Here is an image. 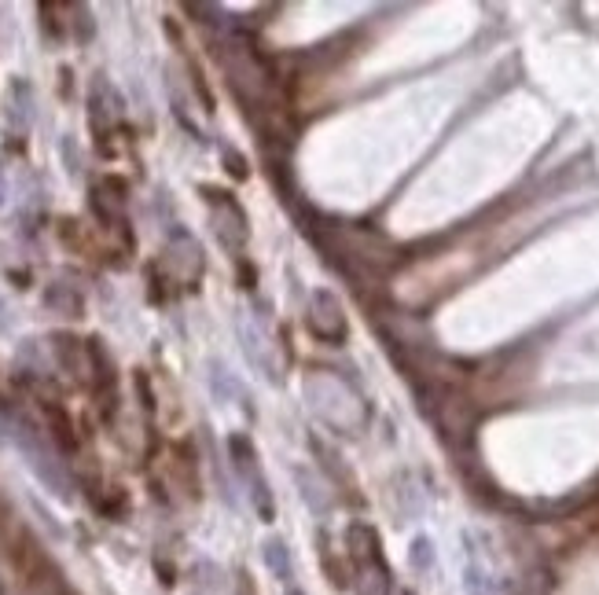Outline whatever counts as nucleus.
<instances>
[{
	"instance_id": "f257e3e1",
	"label": "nucleus",
	"mask_w": 599,
	"mask_h": 595,
	"mask_svg": "<svg viewBox=\"0 0 599 595\" xmlns=\"http://www.w3.org/2000/svg\"><path fill=\"white\" fill-rule=\"evenodd\" d=\"M309 335L324 342V346H342L350 327H346V313H342V302L331 291H313L309 298V313H306Z\"/></svg>"
},
{
	"instance_id": "f03ea898",
	"label": "nucleus",
	"mask_w": 599,
	"mask_h": 595,
	"mask_svg": "<svg viewBox=\"0 0 599 595\" xmlns=\"http://www.w3.org/2000/svg\"><path fill=\"white\" fill-rule=\"evenodd\" d=\"M203 195L214 206V232L221 239V247L243 250V243H247V214H243V206L232 199V191L203 188Z\"/></svg>"
},
{
	"instance_id": "7ed1b4c3",
	"label": "nucleus",
	"mask_w": 599,
	"mask_h": 595,
	"mask_svg": "<svg viewBox=\"0 0 599 595\" xmlns=\"http://www.w3.org/2000/svg\"><path fill=\"white\" fill-rule=\"evenodd\" d=\"M346 555H350V566L361 570V566H386L383 559V540L368 522H353L346 529Z\"/></svg>"
},
{
	"instance_id": "20e7f679",
	"label": "nucleus",
	"mask_w": 599,
	"mask_h": 595,
	"mask_svg": "<svg viewBox=\"0 0 599 595\" xmlns=\"http://www.w3.org/2000/svg\"><path fill=\"white\" fill-rule=\"evenodd\" d=\"M41 408H45V419H48V430H52V438H56V445L63 452H74L78 449V434H74V419H70V412L59 401H41Z\"/></svg>"
},
{
	"instance_id": "39448f33",
	"label": "nucleus",
	"mask_w": 599,
	"mask_h": 595,
	"mask_svg": "<svg viewBox=\"0 0 599 595\" xmlns=\"http://www.w3.org/2000/svg\"><path fill=\"white\" fill-rule=\"evenodd\" d=\"M317 540H320V566H324V573H328V581L335 584V588H353V566L350 562L335 559L328 533H320Z\"/></svg>"
},
{
	"instance_id": "423d86ee",
	"label": "nucleus",
	"mask_w": 599,
	"mask_h": 595,
	"mask_svg": "<svg viewBox=\"0 0 599 595\" xmlns=\"http://www.w3.org/2000/svg\"><path fill=\"white\" fill-rule=\"evenodd\" d=\"M353 592L390 595V570L386 566H361V570H353Z\"/></svg>"
},
{
	"instance_id": "0eeeda50",
	"label": "nucleus",
	"mask_w": 599,
	"mask_h": 595,
	"mask_svg": "<svg viewBox=\"0 0 599 595\" xmlns=\"http://www.w3.org/2000/svg\"><path fill=\"white\" fill-rule=\"evenodd\" d=\"M228 449H232V460H236L239 471L250 474V478L258 474V452H254L247 434H232V438H228Z\"/></svg>"
},
{
	"instance_id": "6e6552de",
	"label": "nucleus",
	"mask_w": 599,
	"mask_h": 595,
	"mask_svg": "<svg viewBox=\"0 0 599 595\" xmlns=\"http://www.w3.org/2000/svg\"><path fill=\"white\" fill-rule=\"evenodd\" d=\"M265 562L272 566V573L280 581H291V555H287V544L283 540H269L265 544Z\"/></svg>"
},
{
	"instance_id": "1a4fd4ad",
	"label": "nucleus",
	"mask_w": 599,
	"mask_h": 595,
	"mask_svg": "<svg viewBox=\"0 0 599 595\" xmlns=\"http://www.w3.org/2000/svg\"><path fill=\"white\" fill-rule=\"evenodd\" d=\"M225 166H228V173L236 180H247L250 177V169H247V158L239 155L236 147H225Z\"/></svg>"
},
{
	"instance_id": "9d476101",
	"label": "nucleus",
	"mask_w": 599,
	"mask_h": 595,
	"mask_svg": "<svg viewBox=\"0 0 599 595\" xmlns=\"http://www.w3.org/2000/svg\"><path fill=\"white\" fill-rule=\"evenodd\" d=\"M239 280H243V287H254L258 283V269L250 261H239Z\"/></svg>"
},
{
	"instance_id": "9b49d317",
	"label": "nucleus",
	"mask_w": 599,
	"mask_h": 595,
	"mask_svg": "<svg viewBox=\"0 0 599 595\" xmlns=\"http://www.w3.org/2000/svg\"><path fill=\"white\" fill-rule=\"evenodd\" d=\"M239 595H258V592H250V581H247V573H243V581H239Z\"/></svg>"
},
{
	"instance_id": "f8f14e48",
	"label": "nucleus",
	"mask_w": 599,
	"mask_h": 595,
	"mask_svg": "<svg viewBox=\"0 0 599 595\" xmlns=\"http://www.w3.org/2000/svg\"><path fill=\"white\" fill-rule=\"evenodd\" d=\"M291 595H302V592H291Z\"/></svg>"
}]
</instances>
